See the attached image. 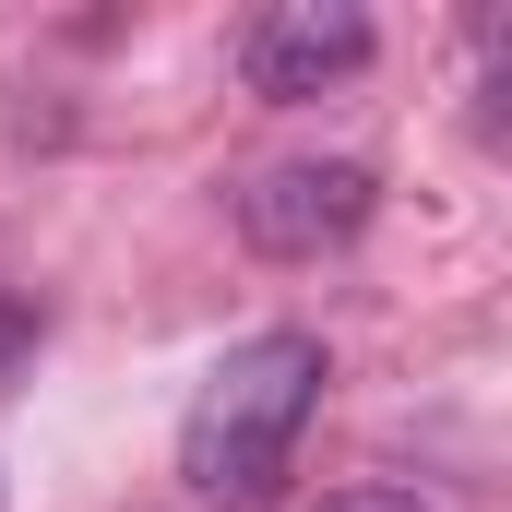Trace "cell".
<instances>
[{"instance_id": "7a4b0ae2", "label": "cell", "mask_w": 512, "mask_h": 512, "mask_svg": "<svg viewBox=\"0 0 512 512\" xmlns=\"http://www.w3.org/2000/svg\"><path fill=\"white\" fill-rule=\"evenodd\" d=\"M370 167L358 155H286V167H262L251 191H239V239L274 262H310V251H334V239H358L370 227Z\"/></svg>"}, {"instance_id": "3957f363", "label": "cell", "mask_w": 512, "mask_h": 512, "mask_svg": "<svg viewBox=\"0 0 512 512\" xmlns=\"http://www.w3.org/2000/svg\"><path fill=\"white\" fill-rule=\"evenodd\" d=\"M239 72H251V96H274V108L334 96L346 72H370V12L358 0H274V12H251V36H239Z\"/></svg>"}, {"instance_id": "6da1fadb", "label": "cell", "mask_w": 512, "mask_h": 512, "mask_svg": "<svg viewBox=\"0 0 512 512\" xmlns=\"http://www.w3.org/2000/svg\"><path fill=\"white\" fill-rule=\"evenodd\" d=\"M310 405H322V334H251V346H227L203 393H191V417H179V477H191V501H262L274 477H286V453H298V429H310Z\"/></svg>"}, {"instance_id": "277c9868", "label": "cell", "mask_w": 512, "mask_h": 512, "mask_svg": "<svg viewBox=\"0 0 512 512\" xmlns=\"http://www.w3.org/2000/svg\"><path fill=\"white\" fill-rule=\"evenodd\" d=\"M310 512H429V501H417V489H322Z\"/></svg>"}]
</instances>
